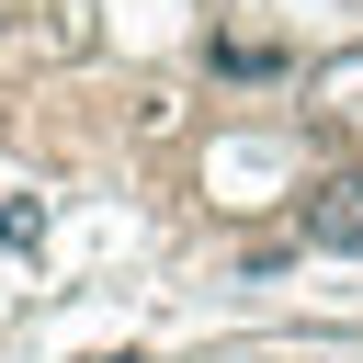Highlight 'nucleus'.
Returning <instances> with one entry per match:
<instances>
[{
	"label": "nucleus",
	"mask_w": 363,
	"mask_h": 363,
	"mask_svg": "<svg viewBox=\"0 0 363 363\" xmlns=\"http://www.w3.org/2000/svg\"><path fill=\"white\" fill-rule=\"evenodd\" d=\"M306 238L318 250H363V170H340L329 193H306Z\"/></svg>",
	"instance_id": "nucleus-1"
}]
</instances>
